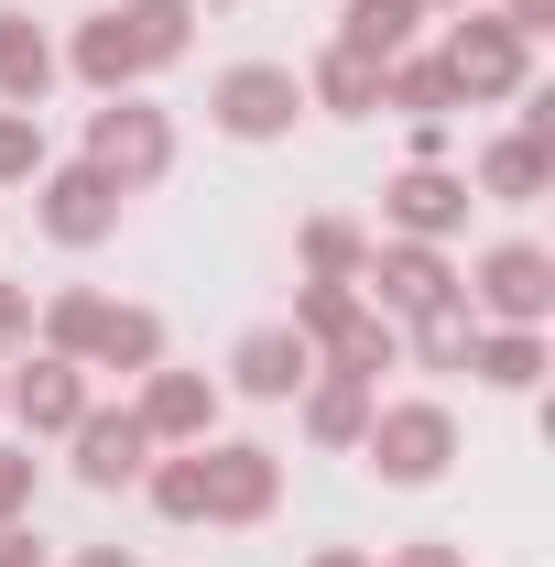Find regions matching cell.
<instances>
[{"instance_id": "484cf974", "label": "cell", "mask_w": 555, "mask_h": 567, "mask_svg": "<svg viewBox=\"0 0 555 567\" xmlns=\"http://www.w3.org/2000/svg\"><path fill=\"white\" fill-rule=\"evenodd\" d=\"M142 492H153V513L197 524V513H208V470H197V447H186V458H164V470H142Z\"/></svg>"}, {"instance_id": "603a6c76", "label": "cell", "mask_w": 555, "mask_h": 567, "mask_svg": "<svg viewBox=\"0 0 555 567\" xmlns=\"http://www.w3.org/2000/svg\"><path fill=\"white\" fill-rule=\"evenodd\" d=\"M392 350H404V339H392V317H370V306H359L338 339H327V371H359V382H381V371H392Z\"/></svg>"}, {"instance_id": "9c48e42d", "label": "cell", "mask_w": 555, "mask_h": 567, "mask_svg": "<svg viewBox=\"0 0 555 567\" xmlns=\"http://www.w3.org/2000/svg\"><path fill=\"white\" fill-rule=\"evenodd\" d=\"M197 470H208V513L218 524H262L273 513V492H283V458L273 447H218V436H197Z\"/></svg>"}, {"instance_id": "7a4b0ae2", "label": "cell", "mask_w": 555, "mask_h": 567, "mask_svg": "<svg viewBox=\"0 0 555 567\" xmlns=\"http://www.w3.org/2000/svg\"><path fill=\"white\" fill-rule=\"evenodd\" d=\"M359 458H370L392 492H425V481L458 458V415H447V404H425V393H404V404H370V425H359Z\"/></svg>"}, {"instance_id": "4316f807", "label": "cell", "mask_w": 555, "mask_h": 567, "mask_svg": "<svg viewBox=\"0 0 555 567\" xmlns=\"http://www.w3.org/2000/svg\"><path fill=\"white\" fill-rule=\"evenodd\" d=\"M348 317H359V295H348V284H305V295H294V328H305V350H327Z\"/></svg>"}, {"instance_id": "cb8c5ba5", "label": "cell", "mask_w": 555, "mask_h": 567, "mask_svg": "<svg viewBox=\"0 0 555 567\" xmlns=\"http://www.w3.org/2000/svg\"><path fill=\"white\" fill-rule=\"evenodd\" d=\"M480 186H490V197H545V142H534V132L490 142V153H480Z\"/></svg>"}, {"instance_id": "4dcf8cb0", "label": "cell", "mask_w": 555, "mask_h": 567, "mask_svg": "<svg viewBox=\"0 0 555 567\" xmlns=\"http://www.w3.org/2000/svg\"><path fill=\"white\" fill-rule=\"evenodd\" d=\"M22 328H33V295H22V284H0V350H11Z\"/></svg>"}, {"instance_id": "9a60e30c", "label": "cell", "mask_w": 555, "mask_h": 567, "mask_svg": "<svg viewBox=\"0 0 555 567\" xmlns=\"http://www.w3.org/2000/svg\"><path fill=\"white\" fill-rule=\"evenodd\" d=\"M370 404H381V382H359V371H305V436L348 447V436L370 425Z\"/></svg>"}, {"instance_id": "d6986e66", "label": "cell", "mask_w": 555, "mask_h": 567, "mask_svg": "<svg viewBox=\"0 0 555 567\" xmlns=\"http://www.w3.org/2000/svg\"><path fill=\"white\" fill-rule=\"evenodd\" d=\"M469 371L501 382V393H534V382H545V339H534V328H480V339H469Z\"/></svg>"}, {"instance_id": "7402d4cb", "label": "cell", "mask_w": 555, "mask_h": 567, "mask_svg": "<svg viewBox=\"0 0 555 567\" xmlns=\"http://www.w3.org/2000/svg\"><path fill=\"white\" fill-rule=\"evenodd\" d=\"M164 360V317L153 306H109V328H98V371H153Z\"/></svg>"}, {"instance_id": "ffe728a7", "label": "cell", "mask_w": 555, "mask_h": 567, "mask_svg": "<svg viewBox=\"0 0 555 567\" xmlns=\"http://www.w3.org/2000/svg\"><path fill=\"white\" fill-rule=\"evenodd\" d=\"M415 22H425L415 0H348V11H338V44H348V55H370V66H392Z\"/></svg>"}, {"instance_id": "2e32d148", "label": "cell", "mask_w": 555, "mask_h": 567, "mask_svg": "<svg viewBox=\"0 0 555 567\" xmlns=\"http://www.w3.org/2000/svg\"><path fill=\"white\" fill-rule=\"evenodd\" d=\"M44 87H55V44H44V22H33V11H0V99L33 110Z\"/></svg>"}, {"instance_id": "7c38bea8", "label": "cell", "mask_w": 555, "mask_h": 567, "mask_svg": "<svg viewBox=\"0 0 555 567\" xmlns=\"http://www.w3.org/2000/svg\"><path fill=\"white\" fill-rule=\"evenodd\" d=\"M305 371H316V350H305V328L283 317V328H251L240 350H229V382L240 393H262V404H294L305 393Z\"/></svg>"}, {"instance_id": "83f0119b", "label": "cell", "mask_w": 555, "mask_h": 567, "mask_svg": "<svg viewBox=\"0 0 555 567\" xmlns=\"http://www.w3.org/2000/svg\"><path fill=\"white\" fill-rule=\"evenodd\" d=\"M22 175H44V132H33V110H0V186H22Z\"/></svg>"}, {"instance_id": "44dd1931", "label": "cell", "mask_w": 555, "mask_h": 567, "mask_svg": "<svg viewBox=\"0 0 555 567\" xmlns=\"http://www.w3.org/2000/svg\"><path fill=\"white\" fill-rule=\"evenodd\" d=\"M359 262H370L359 218H305V284H359Z\"/></svg>"}, {"instance_id": "30bf717a", "label": "cell", "mask_w": 555, "mask_h": 567, "mask_svg": "<svg viewBox=\"0 0 555 567\" xmlns=\"http://www.w3.org/2000/svg\"><path fill=\"white\" fill-rule=\"evenodd\" d=\"M66 436H76V481H87V492H121V481L153 470V425H142L132 404H121V415H98V404H87Z\"/></svg>"}, {"instance_id": "1f68e13d", "label": "cell", "mask_w": 555, "mask_h": 567, "mask_svg": "<svg viewBox=\"0 0 555 567\" xmlns=\"http://www.w3.org/2000/svg\"><path fill=\"white\" fill-rule=\"evenodd\" d=\"M0 567H44V546H33V524H0Z\"/></svg>"}, {"instance_id": "e0dca14e", "label": "cell", "mask_w": 555, "mask_h": 567, "mask_svg": "<svg viewBox=\"0 0 555 567\" xmlns=\"http://www.w3.org/2000/svg\"><path fill=\"white\" fill-rule=\"evenodd\" d=\"M305 110L370 121V110H381V66H370V55H348V44H327V55H316V76H305Z\"/></svg>"}, {"instance_id": "4fadbf2b", "label": "cell", "mask_w": 555, "mask_h": 567, "mask_svg": "<svg viewBox=\"0 0 555 567\" xmlns=\"http://www.w3.org/2000/svg\"><path fill=\"white\" fill-rule=\"evenodd\" d=\"M0 404H11V415L33 425V436H66L76 415H87V382H76V360H22V371H11V382H0Z\"/></svg>"}, {"instance_id": "e575fe53", "label": "cell", "mask_w": 555, "mask_h": 567, "mask_svg": "<svg viewBox=\"0 0 555 567\" xmlns=\"http://www.w3.org/2000/svg\"><path fill=\"white\" fill-rule=\"evenodd\" d=\"M415 11H447V0H415Z\"/></svg>"}, {"instance_id": "3957f363", "label": "cell", "mask_w": 555, "mask_h": 567, "mask_svg": "<svg viewBox=\"0 0 555 567\" xmlns=\"http://www.w3.org/2000/svg\"><path fill=\"white\" fill-rule=\"evenodd\" d=\"M87 164L132 197V186H153V175L175 164V121H164L153 99H132V87H121V99H98V110H87Z\"/></svg>"}, {"instance_id": "52a82bcc", "label": "cell", "mask_w": 555, "mask_h": 567, "mask_svg": "<svg viewBox=\"0 0 555 567\" xmlns=\"http://www.w3.org/2000/svg\"><path fill=\"white\" fill-rule=\"evenodd\" d=\"M458 295H480L490 328H534V317L555 306V262L534 251V240H501V251H480V274L458 284Z\"/></svg>"}, {"instance_id": "6da1fadb", "label": "cell", "mask_w": 555, "mask_h": 567, "mask_svg": "<svg viewBox=\"0 0 555 567\" xmlns=\"http://www.w3.org/2000/svg\"><path fill=\"white\" fill-rule=\"evenodd\" d=\"M186 22H197V0H121V11H98V22H76L66 66L98 87V99H121L132 76L175 66L186 55Z\"/></svg>"}, {"instance_id": "ac0fdd59", "label": "cell", "mask_w": 555, "mask_h": 567, "mask_svg": "<svg viewBox=\"0 0 555 567\" xmlns=\"http://www.w3.org/2000/svg\"><path fill=\"white\" fill-rule=\"evenodd\" d=\"M381 110H404V121H447V110H458V76L436 66V55H392V66H381Z\"/></svg>"}, {"instance_id": "f1b7e54d", "label": "cell", "mask_w": 555, "mask_h": 567, "mask_svg": "<svg viewBox=\"0 0 555 567\" xmlns=\"http://www.w3.org/2000/svg\"><path fill=\"white\" fill-rule=\"evenodd\" d=\"M33 513V447H0V524Z\"/></svg>"}, {"instance_id": "8fae6325", "label": "cell", "mask_w": 555, "mask_h": 567, "mask_svg": "<svg viewBox=\"0 0 555 567\" xmlns=\"http://www.w3.org/2000/svg\"><path fill=\"white\" fill-rule=\"evenodd\" d=\"M381 218H392V240H447V229L469 218V175H447V164H404V175L381 186Z\"/></svg>"}, {"instance_id": "d4e9b609", "label": "cell", "mask_w": 555, "mask_h": 567, "mask_svg": "<svg viewBox=\"0 0 555 567\" xmlns=\"http://www.w3.org/2000/svg\"><path fill=\"white\" fill-rule=\"evenodd\" d=\"M469 339H480L469 295H458V306H436V317H415V360H425V371H469Z\"/></svg>"}, {"instance_id": "d6a6232c", "label": "cell", "mask_w": 555, "mask_h": 567, "mask_svg": "<svg viewBox=\"0 0 555 567\" xmlns=\"http://www.w3.org/2000/svg\"><path fill=\"white\" fill-rule=\"evenodd\" d=\"M76 567H142V557H121V546H87V557H76Z\"/></svg>"}, {"instance_id": "277c9868", "label": "cell", "mask_w": 555, "mask_h": 567, "mask_svg": "<svg viewBox=\"0 0 555 567\" xmlns=\"http://www.w3.org/2000/svg\"><path fill=\"white\" fill-rule=\"evenodd\" d=\"M294 110H305V76L273 66V55L218 66V87H208V121H218L229 142H273V132H294Z\"/></svg>"}, {"instance_id": "836d02e7", "label": "cell", "mask_w": 555, "mask_h": 567, "mask_svg": "<svg viewBox=\"0 0 555 567\" xmlns=\"http://www.w3.org/2000/svg\"><path fill=\"white\" fill-rule=\"evenodd\" d=\"M316 567H370V557H348V546H327V557H316Z\"/></svg>"}, {"instance_id": "f546056e", "label": "cell", "mask_w": 555, "mask_h": 567, "mask_svg": "<svg viewBox=\"0 0 555 567\" xmlns=\"http://www.w3.org/2000/svg\"><path fill=\"white\" fill-rule=\"evenodd\" d=\"M370 567H469L447 535H415V546H392V557H370Z\"/></svg>"}, {"instance_id": "ba28073f", "label": "cell", "mask_w": 555, "mask_h": 567, "mask_svg": "<svg viewBox=\"0 0 555 567\" xmlns=\"http://www.w3.org/2000/svg\"><path fill=\"white\" fill-rule=\"evenodd\" d=\"M44 197H33V218L66 240V251H87V240H109L121 229V186L98 175V164H55V175H33Z\"/></svg>"}, {"instance_id": "5bb4252c", "label": "cell", "mask_w": 555, "mask_h": 567, "mask_svg": "<svg viewBox=\"0 0 555 567\" xmlns=\"http://www.w3.org/2000/svg\"><path fill=\"white\" fill-rule=\"evenodd\" d=\"M132 415L153 425V436H186V447H197V436L218 425V382H208V371H164V360H153V371H142V404H132Z\"/></svg>"}, {"instance_id": "5b68a950", "label": "cell", "mask_w": 555, "mask_h": 567, "mask_svg": "<svg viewBox=\"0 0 555 567\" xmlns=\"http://www.w3.org/2000/svg\"><path fill=\"white\" fill-rule=\"evenodd\" d=\"M523 55H534V33H512L501 11H458L436 66L458 76V99H512V87H523Z\"/></svg>"}, {"instance_id": "8992f818", "label": "cell", "mask_w": 555, "mask_h": 567, "mask_svg": "<svg viewBox=\"0 0 555 567\" xmlns=\"http://www.w3.org/2000/svg\"><path fill=\"white\" fill-rule=\"evenodd\" d=\"M359 284L381 295V317H436V306H458V274H447L436 240H370Z\"/></svg>"}]
</instances>
